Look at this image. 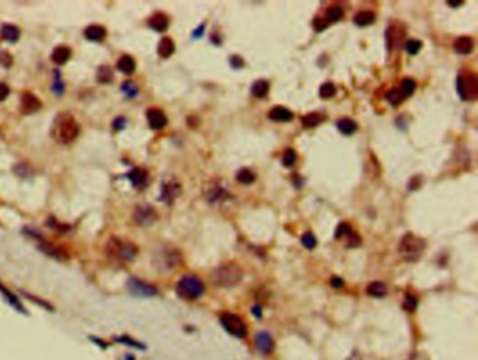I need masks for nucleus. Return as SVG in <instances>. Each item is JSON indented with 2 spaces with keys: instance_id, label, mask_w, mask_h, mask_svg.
Wrapping results in <instances>:
<instances>
[{
  "instance_id": "f257e3e1",
  "label": "nucleus",
  "mask_w": 478,
  "mask_h": 360,
  "mask_svg": "<svg viewBox=\"0 0 478 360\" xmlns=\"http://www.w3.org/2000/svg\"><path fill=\"white\" fill-rule=\"evenodd\" d=\"M79 134H80V125L70 114L62 112L55 118L52 125V136L56 142L62 145H69L73 140L77 139Z\"/></svg>"
},
{
  "instance_id": "f03ea898",
  "label": "nucleus",
  "mask_w": 478,
  "mask_h": 360,
  "mask_svg": "<svg viewBox=\"0 0 478 360\" xmlns=\"http://www.w3.org/2000/svg\"><path fill=\"white\" fill-rule=\"evenodd\" d=\"M241 279H243V269L233 262L220 265L212 273V282L217 287H225V289L237 286L241 282Z\"/></svg>"
},
{
  "instance_id": "7ed1b4c3",
  "label": "nucleus",
  "mask_w": 478,
  "mask_h": 360,
  "mask_svg": "<svg viewBox=\"0 0 478 360\" xmlns=\"http://www.w3.org/2000/svg\"><path fill=\"white\" fill-rule=\"evenodd\" d=\"M425 251V241L412 233H407L398 244V252L407 262H417Z\"/></svg>"
},
{
  "instance_id": "20e7f679",
  "label": "nucleus",
  "mask_w": 478,
  "mask_h": 360,
  "mask_svg": "<svg viewBox=\"0 0 478 360\" xmlns=\"http://www.w3.org/2000/svg\"><path fill=\"white\" fill-rule=\"evenodd\" d=\"M175 291L181 299L185 300H198L205 293V285L202 280L194 275H185L177 282Z\"/></svg>"
},
{
  "instance_id": "39448f33",
  "label": "nucleus",
  "mask_w": 478,
  "mask_h": 360,
  "mask_svg": "<svg viewBox=\"0 0 478 360\" xmlns=\"http://www.w3.org/2000/svg\"><path fill=\"white\" fill-rule=\"evenodd\" d=\"M105 254L112 259L132 261L138 255V247L129 241H121L119 238L111 237L105 245Z\"/></svg>"
},
{
  "instance_id": "423d86ee",
  "label": "nucleus",
  "mask_w": 478,
  "mask_h": 360,
  "mask_svg": "<svg viewBox=\"0 0 478 360\" xmlns=\"http://www.w3.org/2000/svg\"><path fill=\"white\" fill-rule=\"evenodd\" d=\"M457 93L463 101H474L478 97V79L474 73H461L456 80Z\"/></svg>"
},
{
  "instance_id": "0eeeda50",
  "label": "nucleus",
  "mask_w": 478,
  "mask_h": 360,
  "mask_svg": "<svg viewBox=\"0 0 478 360\" xmlns=\"http://www.w3.org/2000/svg\"><path fill=\"white\" fill-rule=\"evenodd\" d=\"M219 321H220V324H222L225 331L228 332L229 335L239 338V339H243V338L247 337V332H248L247 324H245L244 319L239 317V315L232 313H223Z\"/></svg>"
},
{
  "instance_id": "6e6552de",
  "label": "nucleus",
  "mask_w": 478,
  "mask_h": 360,
  "mask_svg": "<svg viewBox=\"0 0 478 360\" xmlns=\"http://www.w3.org/2000/svg\"><path fill=\"white\" fill-rule=\"evenodd\" d=\"M126 287L131 294H134L136 297H142V299H147V297H154L157 296V287L156 286L147 283L145 280H140L138 278H131L126 282Z\"/></svg>"
},
{
  "instance_id": "1a4fd4ad",
  "label": "nucleus",
  "mask_w": 478,
  "mask_h": 360,
  "mask_svg": "<svg viewBox=\"0 0 478 360\" xmlns=\"http://www.w3.org/2000/svg\"><path fill=\"white\" fill-rule=\"evenodd\" d=\"M157 219V212L149 204L138 205L134 210V220L142 227L150 226Z\"/></svg>"
},
{
  "instance_id": "9d476101",
  "label": "nucleus",
  "mask_w": 478,
  "mask_h": 360,
  "mask_svg": "<svg viewBox=\"0 0 478 360\" xmlns=\"http://www.w3.org/2000/svg\"><path fill=\"white\" fill-rule=\"evenodd\" d=\"M254 345L258 352L263 354H269L274 352L275 341L272 335L267 331H260L254 335Z\"/></svg>"
},
{
  "instance_id": "9b49d317",
  "label": "nucleus",
  "mask_w": 478,
  "mask_h": 360,
  "mask_svg": "<svg viewBox=\"0 0 478 360\" xmlns=\"http://www.w3.org/2000/svg\"><path fill=\"white\" fill-rule=\"evenodd\" d=\"M181 193V185L175 180L164 181L163 185H162V195L160 199L166 202V204H173L175 198L180 197Z\"/></svg>"
},
{
  "instance_id": "f8f14e48",
  "label": "nucleus",
  "mask_w": 478,
  "mask_h": 360,
  "mask_svg": "<svg viewBox=\"0 0 478 360\" xmlns=\"http://www.w3.org/2000/svg\"><path fill=\"white\" fill-rule=\"evenodd\" d=\"M41 100L33 93H24L20 101V111L24 115H31L41 108Z\"/></svg>"
},
{
  "instance_id": "ddd939ff",
  "label": "nucleus",
  "mask_w": 478,
  "mask_h": 360,
  "mask_svg": "<svg viewBox=\"0 0 478 360\" xmlns=\"http://www.w3.org/2000/svg\"><path fill=\"white\" fill-rule=\"evenodd\" d=\"M40 251L44 252L45 255H48L49 258H53V259H56V261L65 262L69 259V254H68V251L62 248V247H59L56 244H52V243H41L40 244Z\"/></svg>"
},
{
  "instance_id": "4468645a",
  "label": "nucleus",
  "mask_w": 478,
  "mask_h": 360,
  "mask_svg": "<svg viewBox=\"0 0 478 360\" xmlns=\"http://www.w3.org/2000/svg\"><path fill=\"white\" fill-rule=\"evenodd\" d=\"M205 198H206V201L209 202V204L213 205H219L223 204L225 201H228L230 195H229V192L223 188V186L217 185H210L206 191H205Z\"/></svg>"
},
{
  "instance_id": "2eb2a0df",
  "label": "nucleus",
  "mask_w": 478,
  "mask_h": 360,
  "mask_svg": "<svg viewBox=\"0 0 478 360\" xmlns=\"http://www.w3.org/2000/svg\"><path fill=\"white\" fill-rule=\"evenodd\" d=\"M146 118H147L149 126L154 130L163 129L167 125V116L163 111L158 110V108H150V110L146 111Z\"/></svg>"
},
{
  "instance_id": "dca6fc26",
  "label": "nucleus",
  "mask_w": 478,
  "mask_h": 360,
  "mask_svg": "<svg viewBox=\"0 0 478 360\" xmlns=\"http://www.w3.org/2000/svg\"><path fill=\"white\" fill-rule=\"evenodd\" d=\"M268 116L271 121L275 122H289L293 119V112L291 110H288L285 107H274L272 110L268 112Z\"/></svg>"
},
{
  "instance_id": "f3484780",
  "label": "nucleus",
  "mask_w": 478,
  "mask_h": 360,
  "mask_svg": "<svg viewBox=\"0 0 478 360\" xmlns=\"http://www.w3.org/2000/svg\"><path fill=\"white\" fill-rule=\"evenodd\" d=\"M147 24H149V27L152 29H154V31L163 32V31H166V29L169 28L170 20L163 13H156V14H153L152 17L149 18Z\"/></svg>"
},
{
  "instance_id": "a211bd4d",
  "label": "nucleus",
  "mask_w": 478,
  "mask_h": 360,
  "mask_svg": "<svg viewBox=\"0 0 478 360\" xmlns=\"http://www.w3.org/2000/svg\"><path fill=\"white\" fill-rule=\"evenodd\" d=\"M84 37L87 38L88 41L100 42L107 37V29L103 25H99V24L88 25L87 28L84 29Z\"/></svg>"
},
{
  "instance_id": "6ab92c4d",
  "label": "nucleus",
  "mask_w": 478,
  "mask_h": 360,
  "mask_svg": "<svg viewBox=\"0 0 478 360\" xmlns=\"http://www.w3.org/2000/svg\"><path fill=\"white\" fill-rule=\"evenodd\" d=\"M129 181L132 182V185L138 189H143L147 185V173L142 169L132 170L128 174Z\"/></svg>"
},
{
  "instance_id": "aec40b11",
  "label": "nucleus",
  "mask_w": 478,
  "mask_h": 360,
  "mask_svg": "<svg viewBox=\"0 0 478 360\" xmlns=\"http://www.w3.org/2000/svg\"><path fill=\"white\" fill-rule=\"evenodd\" d=\"M453 48L457 53L460 55H468L474 49V41L470 37H459L453 44Z\"/></svg>"
},
{
  "instance_id": "412c9836",
  "label": "nucleus",
  "mask_w": 478,
  "mask_h": 360,
  "mask_svg": "<svg viewBox=\"0 0 478 360\" xmlns=\"http://www.w3.org/2000/svg\"><path fill=\"white\" fill-rule=\"evenodd\" d=\"M366 294L370 297H374V299H381V297H385L387 294V285H386L385 282H379V280L372 282V283L367 285Z\"/></svg>"
},
{
  "instance_id": "4be33fe9",
  "label": "nucleus",
  "mask_w": 478,
  "mask_h": 360,
  "mask_svg": "<svg viewBox=\"0 0 478 360\" xmlns=\"http://www.w3.org/2000/svg\"><path fill=\"white\" fill-rule=\"evenodd\" d=\"M0 35L5 41L16 42L20 38V29L13 24H3L0 28Z\"/></svg>"
},
{
  "instance_id": "5701e85b",
  "label": "nucleus",
  "mask_w": 478,
  "mask_h": 360,
  "mask_svg": "<svg viewBox=\"0 0 478 360\" xmlns=\"http://www.w3.org/2000/svg\"><path fill=\"white\" fill-rule=\"evenodd\" d=\"M175 51V44L174 41L169 38V37H164L162 38V41L158 42V47H157V53L162 56L163 59L170 58Z\"/></svg>"
},
{
  "instance_id": "b1692460",
  "label": "nucleus",
  "mask_w": 478,
  "mask_h": 360,
  "mask_svg": "<svg viewBox=\"0 0 478 360\" xmlns=\"http://www.w3.org/2000/svg\"><path fill=\"white\" fill-rule=\"evenodd\" d=\"M117 68L119 72H122L125 75H132L136 69V63H135V59L131 55H122L121 58L118 59Z\"/></svg>"
},
{
  "instance_id": "393cba45",
  "label": "nucleus",
  "mask_w": 478,
  "mask_h": 360,
  "mask_svg": "<svg viewBox=\"0 0 478 360\" xmlns=\"http://www.w3.org/2000/svg\"><path fill=\"white\" fill-rule=\"evenodd\" d=\"M70 56H72V51L69 47H65V45L56 47L52 52V60L56 64H65L69 60Z\"/></svg>"
},
{
  "instance_id": "a878e982",
  "label": "nucleus",
  "mask_w": 478,
  "mask_h": 360,
  "mask_svg": "<svg viewBox=\"0 0 478 360\" xmlns=\"http://www.w3.org/2000/svg\"><path fill=\"white\" fill-rule=\"evenodd\" d=\"M0 293H2L3 296H5V299H6L7 302H9V304H10L13 308H16V310H17V311H20L21 314H27V310L23 307L21 302H20L17 297L13 294L12 291L9 290V289H6L5 286L2 285V283H0Z\"/></svg>"
},
{
  "instance_id": "bb28decb",
  "label": "nucleus",
  "mask_w": 478,
  "mask_h": 360,
  "mask_svg": "<svg viewBox=\"0 0 478 360\" xmlns=\"http://www.w3.org/2000/svg\"><path fill=\"white\" fill-rule=\"evenodd\" d=\"M337 128L342 135L350 136V135L355 134L356 130H358V123L354 119H350V118H341L337 122Z\"/></svg>"
},
{
  "instance_id": "cd10ccee",
  "label": "nucleus",
  "mask_w": 478,
  "mask_h": 360,
  "mask_svg": "<svg viewBox=\"0 0 478 360\" xmlns=\"http://www.w3.org/2000/svg\"><path fill=\"white\" fill-rule=\"evenodd\" d=\"M326 119V116L320 114V112H310L302 118V123H303L304 128H315L318 126L323 121Z\"/></svg>"
},
{
  "instance_id": "c85d7f7f",
  "label": "nucleus",
  "mask_w": 478,
  "mask_h": 360,
  "mask_svg": "<svg viewBox=\"0 0 478 360\" xmlns=\"http://www.w3.org/2000/svg\"><path fill=\"white\" fill-rule=\"evenodd\" d=\"M374 20H376V14L373 12H366L365 10V12L356 13L355 17H354V23L358 27H366V25L373 24Z\"/></svg>"
},
{
  "instance_id": "c756f323",
  "label": "nucleus",
  "mask_w": 478,
  "mask_h": 360,
  "mask_svg": "<svg viewBox=\"0 0 478 360\" xmlns=\"http://www.w3.org/2000/svg\"><path fill=\"white\" fill-rule=\"evenodd\" d=\"M269 91V83L267 80H257L252 83L251 86V94L257 97V99H264L268 95Z\"/></svg>"
},
{
  "instance_id": "7c9ffc66",
  "label": "nucleus",
  "mask_w": 478,
  "mask_h": 360,
  "mask_svg": "<svg viewBox=\"0 0 478 360\" xmlns=\"http://www.w3.org/2000/svg\"><path fill=\"white\" fill-rule=\"evenodd\" d=\"M344 17V9L338 5H334V6L328 7L326 12V20L327 23L331 24V23H337L339 21L341 18Z\"/></svg>"
},
{
  "instance_id": "2f4dec72",
  "label": "nucleus",
  "mask_w": 478,
  "mask_h": 360,
  "mask_svg": "<svg viewBox=\"0 0 478 360\" xmlns=\"http://www.w3.org/2000/svg\"><path fill=\"white\" fill-rule=\"evenodd\" d=\"M115 342L118 343H122L125 346H129V348H135V349H140V350H145L146 346L139 341H136L132 337H129V335H119V337H115L114 339Z\"/></svg>"
},
{
  "instance_id": "473e14b6",
  "label": "nucleus",
  "mask_w": 478,
  "mask_h": 360,
  "mask_svg": "<svg viewBox=\"0 0 478 360\" xmlns=\"http://www.w3.org/2000/svg\"><path fill=\"white\" fill-rule=\"evenodd\" d=\"M415 88H417V83H415V80H412V79H404L401 83V87L398 88V91L401 93V95L404 97V100H405L414 94Z\"/></svg>"
},
{
  "instance_id": "72a5a7b5",
  "label": "nucleus",
  "mask_w": 478,
  "mask_h": 360,
  "mask_svg": "<svg viewBox=\"0 0 478 360\" xmlns=\"http://www.w3.org/2000/svg\"><path fill=\"white\" fill-rule=\"evenodd\" d=\"M236 178L239 181L240 184H244V185H250L256 181V174L251 171L250 169H241L237 171Z\"/></svg>"
},
{
  "instance_id": "f704fd0d",
  "label": "nucleus",
  "mask_w": 478,
  "mask_h": 360,
  "mask_svg": "<svg viewBox=\"0 0 478 360\" xmlns=\"http://www.w3.org/2000/svg\"><path fill=\"white\" fill-rule=\"evenodd\" d=\"M121 90H122V93L125 97H128V99H135L138 93H139V88L138 86L135 84L132 80H126V82H123L121 84Z\"/></svg>"
},
{
  "instance_id": "c9c22d12",
  "label": "nucleus",
  "mask_w": 478,
  "mask_h": 360,
  "mask_svg": "<svg viewBox=\"0 0 478 360\" xmlns=\"http://www.w3.org/2000/svg\"><path fill=\"white\" fill-rule=\"evenodd\" d=\"M97 80L100 83H111L114 80V73L110 66H101L97 72Z\"/></svg>"
},
{
  "instance_id": "e433bc0d",
  "label": "nucleus",
  "mask_w": 478,
  "mask_h": 360,
  "mask_svg": "<svg viewBox=\"0 0 478 360\" xmlns=\"http://www.w3.org/2000/svg\"><path fill=\"white\" fill-rule=\"evenodd\" d=\"M402 307L405 311H408V313H414L417 307H418V300H417V297L414 294H409L407 293L405 297H404V302H402Z\"/></svg>"
},
{
  "instance_id": "4c0bfd02",
  "label": "nucleus",
  "mask_w": 478,
  "mask_h": 360,
  "mask_svg": "<svg viewBox=\"0 0 478 360\" xmlns=\"http://www.w3.org/2000/svg\"><path fill=\"white\" fill-rule=\"evenodd\" d=\"M335 93H337V88H335V86H334L333 83L327 82L320 87L321 99H326V100L333 99L334 95H335Z\"/></svg>"
},
{
  "instance_id": "58836bf2",
  "label": "nucleus",
  "mask_w": 478,
  "mask_h": 360,
  "mask_svg": "<svg viewBox=\"0 0 478 360\" xmlns=\"http://www.w3.org/2000/svg\"><path fill=\"white\" fill-rule=\"evenodd\" d=\"M345 240V245L348 247V248H356V247H361L362 244V240L359 237V234H356L354 230L344 238Z\"/></svg>"
},
{
  "instance_id": "ea45409f",
  "label": "nucleus",
  "mask_w": 478,
  "mask_h": 360,
  "mask_svg": "<svg viewBox=\"0 0 478 360\" xmlns=\"http://www.w3.org/2000/svg\"><path fill=\"white\" fill-rule=\"evenodd\" d=\"M296 160H298V154H296V151L293 150V149H288V150L283 153L282 163H283L285 167H292V166H295Z\"/></svg>"
},
{
  "instance_id": "a19ab883",
  "label": "nucleus",
  "mask_w": 478,
  "mask_h": 360,
  "mask_svg": "<svg viewBox=\"0 0 478 360\" xmlns=\"http://www.w3.org/2000/svg\"><path fill=\"white\" fill-rule=\"evenodd\" d=\"M386 99H387V101H389L393 107H398V105L404 101V97H402L401 93H400L398 90H391V91H389L387 95H386Z\"/></svg>"
},
{
  "instance_id": "79ce46f5",
  "label": "nucleus",
  "mask_w": 478,
  "mask_h": 360,
  "mask_svg": "<svg viewBox=\"0 0 478 360\" xmlns=\"http://www.w3.org/2000/svg\"><path fill=\"white\" fill-rule=\"evenodd\" d=\"M300 240H302V244H303L307 250H313V248H315V245H317V240H315L313 233H304Z\"/></svg>"
},
{
  "instance_id": "37998d69",
  "label": "nucleus",
  "mask_w": 478,
  "mask_h": 360,
  "mask_svg": "<svg viewBox=\"0 0 478 360\" xmlns=\"http://www.w3.org/2000/svg\"><path fill=\"white\" fill-rule=\"evenodd\" d=\"M405 51L409 53V55H417V53L420 52L421 48H422V42L418 41V40H408V41L405 42Z\"/></svg>"
},
{
  "instance_id": "c03bdc74",
  "label": "nucleus",
  "mask_w": 478,
  "mask_h": 360,
  "mask_svg": "<svg viewBox=\"0 0 478 360\" xmlns=\"http://www.w3.org/2000/svg\"><path fill=\"white\" fill-rule=\"evenodd\" d=\"M352 232V228L348 223H341L338 227H337V230H335V238L337 240H342L345 238L349 233Z\"/></svg>"
},
{
  "instance_id": "a18cd8bd",
  "label": "nucleus",
  "mask_w": 478,
  "mask_h": 360,
  "mask_svg": "<svg viewBox=\"0 0 478 360\" xmlns=\"http://www.w3.org/2000/svg\"><path fill=\"white\" fill-rule=\"evenodd\" d=\"M52 88H53V91H55V94H59V95H60L62 91H63V83H62V80H60V73H59L58 70H55V72H53Z\"/></svg>"
},
{
  "instance_id": "49530a36",
  "label": "nucleus",
  "mask_w": 478,
  "mask_h": 360,
  "mask_svg": "<svg viewBox=\"0 0 478 360\" xmlns=\"http://www.w3.org/2000/svg\"><path fill=\"white\" fill-rule=\"evenodd\" d=\"M0 64H2L3 68L9 69V68H10V66L13 64V56H12V55H10L9 52H6V51H5V52L0 53Z\"/></svg>"
},
{
  "instance_id": "de8ad7c7",
  "label": "nucleus",
  "mask_w": 478,
  "mask_h": 360,
  "mask_svg": "<svg viewBox=\"0 0 478 360\" xmlns=\"http://www.w3.org/2000/svg\"><path fill=\"white\" fill-rule=\"evenodd\" d=\"M230 66L236 70L241 69L244 66V60L239 55H233V56H230Z\"/></svg>"
},
{
  "instance_id": "09e8293b",
  "label": "nucleus",
  "mask_w": 478,
  "mask_h": 360,
  "mask_svg": "<svg viewBox=\"0 0 478 360\" xmlns=\"http://www.w3.org/2000/svg\"><path fill=\"white\" fill-rule=\"evenodd\" d=\"M126 123H128V121H126L123 116H117V118L112 121V129H115V130H121V129H123L125 126H126Z\"/></svg>"
},
{
  "instance_id": "8fccbe9b",
  "label": "nucleus",
  "mask_w": 478,
  "mask_h": 360,
  "mask_svg": "<svg viewBox=\"0 0 478 360\" xmlns=\"http://www.w3.org/2000/svg\"><path fill=\"white\" fill-rule=\"evenodd\" d=\"M328 25H330V24L327 23L324 18L317 17L313 20V27H314L315 31H323V29H326Z\"/></svg>"
},
{
  "instance_id": "3c124183",
  "label": "nucleus",
  "mask_w": 478,
  "mask_h": 360,
  "mask_svg": "<svg viewBox=\"0 0 478 360\" xmlns=\"http://www.w3.org/2000/svg\"><path fill=\"white\" fill-rule=\"evenodd\" d=\"M10 94V88L7 86L6 83L0 82V101H5Z\"/></svg>"
},
{
  "instance_id": "603ef678",
  "label": "nucleus",
  "mask_w": 478,
  "mask_h": 360,
  "mask_svg": "<svg viewBox=\"0 0 478 360\" xmlns=\"http://www.w3.org/2000/svg\"><path fill=\"white\" fill-rule=\"evenodd\" d=\"M25 296L28 297L29 300H33V302L37 303V304H40L41 307L47 308V310H51V311H52V310H53V308L51 307V306H49L48 303H44V302H42V300H40V299H37V297H33V296H31V294H28V293H25Z\"/></svg>"
},
{
  "instance_id": "864d4df0",
  "label": "nucleus",
  "mask_w": 478,
  "mask_h": 360,
  "mask_svg": "<svg viewBox=\"0 0 478 360\" xmlns=\"http://www.w3.org/2000/svg\"><path fill=\"white\" fill-rule=\"evenodd\" d=\"M330 285L333 286V287H335V289H339V287L344 286V280L341 278H338V276H333L331 280H330Z\"/></svg>"
},
{
  "instance_id": "5fc2aeb1",
  "label": "nucleus",
  "mask_w": 478,
  "mask_h": 360,
  "mask_svg": "<svg viewBox=\"0 0 478 360\" xmlns=\"http://www.w3.org/2000/svg\"><path fill=\"white\" fill-rule=\"evenodd\" d=\"M418 180H421L420 175H417V177H414L412 180L409 181L408 189H411V191H415V189H417V188H418V186L421 185V182H417V181H418Z\"/></svg>"
},
{
  "instance_id": "6e6d98bb",
  "label": "nucleus",
  "mask_w": 478,
  "mask_h": 360,
  "mask_svg": "<svg viewBox=\"0 0 478 360\" xmlns=\"http://www.w3.org/2000/svg\"><path fill=\"white\" fill-rule=\"evenodd\" d=\"M251 313H252V315H256L257 318H261V317H263V310H261V307H260L258 304H254V306H252Z\"/></svg>"
},
{
  "instance_id": "4d7b16f0",
  "label": "nucleus",
  "mask_w": 478,
  "mask_h": 360,
  "mask_svg": "<svg viewBox=\"0 0 478 360\" xmlns=\"http://www.w3.org/2000/svg\"><path fill=\"white\" fill-rule=\"evenodd\" d=\"M204 29H205V25L204 24H201V25H199V28H197L195 31H194V38H201V35L204 34Z\"/></svg>"
},
{
  "instance_id": "13d9d810",
  "label": "nucleus",
  "mask_w": 478,
  "mask_h": 360,
  "mask_svg": "<svg viewBox=\"0 0 478 360\" xmlns=\"http://www.w3.org/2000/svg\"><path fill=\"white\" fill-rule=\"evenodd\" d=\"M446 3H448V5H449L450 7H459V6H461V5H463L464 2H463V0H457V2H453V0H449V2H446Z\"/></svg>"
}]
</instances>
